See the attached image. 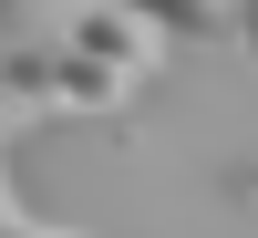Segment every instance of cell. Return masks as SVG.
I'll return each instance as SVG.
<instances>
[{"label": "cell", "instance_id": "cell-1", "mask_svg": "<svg viewBox=\"0 0 258 238\" xmlns=\"http://www.w3.org/2000/svg\"><path fill=\"white\" fill-rule=\"evenodd\" d=\"M73 52H93V62H114V73H155V52H165V31L135 11V0H93V11L73 21Z\"/></svg>", "mask_w": 258, "mask_h": 238}, {"label": "cell", "instance_id": "cell-2", "mask_svg": "<svg viewBox=\"0 0 258 238\" xmlns=\"http://www.w3.org/2000/svg\"><path fill=\"white\" fill-rule=\"evenodd\" d=\"M0 83H11V135H31V124L62 104V62H52V52H31V41H11Z\"/></svg>", "mask_w": 258, "mask_h": 238}, {"label": "cell", "instance_id": "cell-3", "mask_svg": "<svg viewBox=\"0 0 258 238\" xmlns=\"http://www.w3.org/2000/svg\"><path fill=\"white\" fill-rule=\"evenodd\" d=\"M145 83L135 73H114V62H93V52H62V114H124Z\"/></svg>", "mask_w": 258, "mask_h": 238}, {"label": "cell", "instance_id": "cell-4", "mask_svg": "<svg viewBox=\"0 0 258 238\" xmlns=\"http://www.w3.org/2000/svg\"><path fill=\"white\" fill-rule=\"evenodd\" d=\"M165 41H238V0H135Z\"/></svg>", "mask_w": 258, "mask_h": 238}, {"label": "cell", "instance_id": "cell-5", "mask_svg": "<svg viewBox=\"0 0 258 238\" xmlns=\"http://www.w3.org/2000/svg\"><path fill=\"white\" fill-rule=\"evenodd\" d=\"M0 238H93V228H52V218H31V207H11V228Z\"/></svg>", "mask_w": 258, "mask_h": 238}, {"label": "cell", "instance_id": "cell-6", "mask_svg": "<svg viewBox=\"0 0 258 238\" xmlns=\"http://www.w3.org/2000/svg\"><path fill=\"white\" fill-rule=\"evenodd\" d=\"M238 52L258 62V0H238Z\"/></svg>", "mask_w": 258, "mask_h": 238}, {"label": "cell", "instance_id": "cell-7", "mask_svg": "<svg viewBox=\"0 0 258 238\" xmlns=\"http://www.w3.org/2000/svg\"><path fill=\"white\" fill-rule=\"evenodd\" d=\"M248 197H258V166H248Z\"/></svg>", "mask_w": 258, "mask_h": 238}]
</instances>
